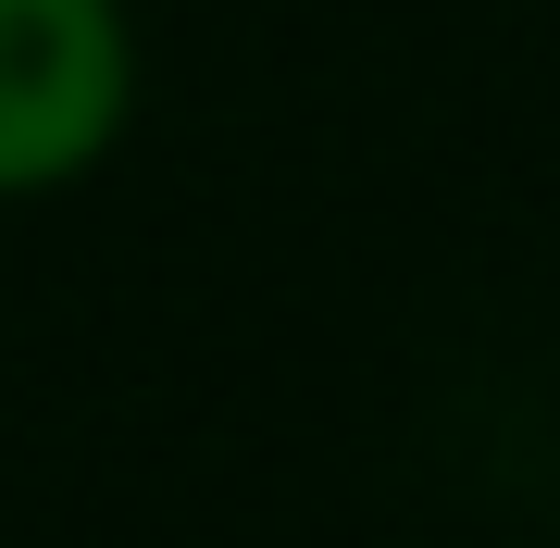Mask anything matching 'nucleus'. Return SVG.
<instances>
[{
  "label": "nucleus",
  "mask_w": 560,
  "mask_h": 548,
  "mask_svg": "<svg viewBox=\"0 0 560 548\" xmlns=\"http://www.w3.org/2000/svg\"><path fill=\"white\" fill-rule=\"evenodd\" d=\"M125 38L113 0H0V187H50L113 138Z\"/></svg>",
  "instance_id": "f257e3e1"
}]
</instances>
